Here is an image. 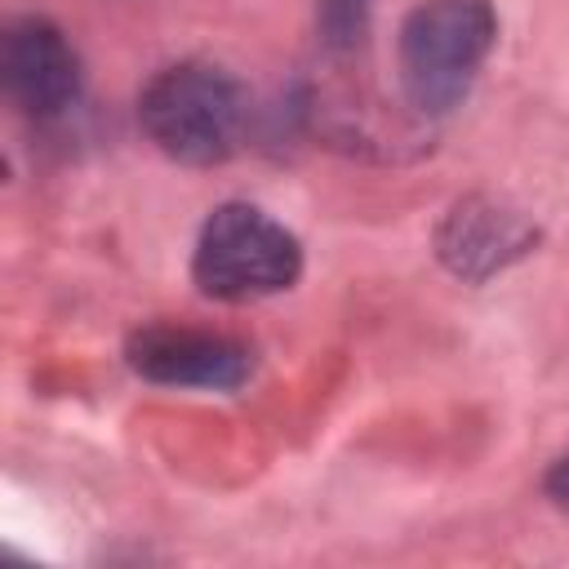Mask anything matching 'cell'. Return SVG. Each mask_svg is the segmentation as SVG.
<instances>
[{"instance_id":"6","label":"cell","mask_w":569,"mask_h":569,"mask_svg":"<svg viewBox=\"0 0 569 569\" xmlns=\"http://www.w3.org/2000/svg\"><path fill=\"white\" fill-rule=\"evenodd\" d=\"M529 244L533 231L489 200H462L440 227V258L467 280H485L489 271L520 258Z\"/></svg>"},{"instance_id":"2","label":"cell","mask_w":569,"mask_h":569,"mask_svg":"<svg viewBox=\"0 0 569 569\" xmlns=\"http://www.w3.org/2000/svg\"><path fill=\"white\" fill-rule=\"evenodd\" d=\"M147 138L178 164H218L236 151L244 129L240 84L209 62H178L151 76L138 98Z\"/></svg>"},{"instance_id":"8","label":"cell","mask_w":569,"mask_h":569,"mask_svg":"<svg viewBox=\"0 0 569 569\" xmlns=\"http://www.w3.org/2000/svg\"><path fill=\"white\" fill-rule=\"evenodd\" d=\"M547 493H551V502H556L560 511H569V453L547 471Z\"/></svg>"},{"instance_id":"7","label":"cell","mask_w":569,"mask_h":569,"mask_svg":"<svg viewBox=\"0 0 569 569\" xmlns=\"http://www.w3.org/2000/svg\"><path fill=\"white\" fill-rule=\"evenodd\" d=\"M369 9H373V0H320L316 4L320 40L329 49H351L369 27Z\"/></svg>"},{"instance_id":"3","label":"cell","mask_w":569,"mask_h":569,"mask_svg":"<svg viewBox=\"0 0 569 569\" xmlns=\"http://www.w3.org/2000/svg\"><path fill=\"white\" fill-rule=\"evenodd\" d=\"M298 271H302V249L293 231L253 204L213 209L191 258L196 284L222 302L280 293L298 280Z\"/></svg>"},{"instance_id":"5","label":"cell","mask_w":569,"mask_h":569,"mask_svg":"<svg viewBox=\"0 0 569 569\" xmlns=\"http://www.w3.org/2000/svg\"><path fill=\"white\" fill-rule=\"evenodd\" d=\"M129 365L160 387H204V391H236L253 356L244 342L204 333V329H178V325H151L133 333L129 342Z\"/></svg>"},{"instance_id":"1","label":"cell","mask_w":569,"mask_h":569,"mask_svg":"<svg viewBox=\"0 0 569 569\" xmlns=\"http://www.w3.org/2000/svg\"><path fill=\"white\" fill-rule=\"evenodd\" d=\"M498 36L489 0H422L400 27V84L405 98L440 116L458 107L485 67Z\"/></svg>"},{"instance_id":"4","label":"cell","mask_w":569,"mask_h":569,"mask_svg":"<svg viewBox=\"0 0 569 569\" xmlns=\"http://www.w3.org/2000/svg\"><path fill=\"white\" fill-rule=\"evenodd\" d=\"M4 93L31 120H58L80 98V58L67 36L44 18H18L0 36Z\"/></svg>"}]
</instances>
